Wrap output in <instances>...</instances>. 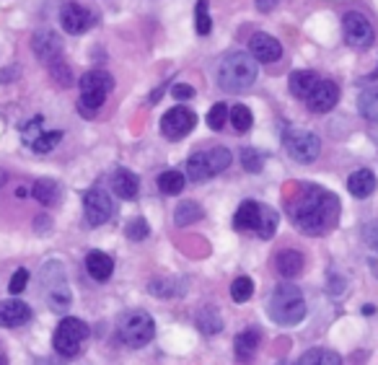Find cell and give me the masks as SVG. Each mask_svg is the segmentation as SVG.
<instances>
[{
  "instance_id": "cell-9",
  "label": "cell",
  "mask_w": 378,
  "mask_h": 365,
  "mask_svg": "<svg viewBox=\"0 0 378 365\" xmlns=\"http://www.w3.org/2000/svg\"><path fill=\"white\" fill-rule=\"evenodd\" d=\"M342 34H345V42H348L350 47H355V50L370 47V44H373V37H376V31H373V26L368 24V19H366L363 13H358V10L345 13V19H342Z\"/></svg>"
},
{
  "instance_id": "cell-20",
  "label": "cell",
  "mask_w": 378,
  "mask_h": 365,
  "mask_svg": "<svg viewBox=\"0 0 378 365\" xmlns=\"http://www.w3.org/2000/svg\"><path fill=\"white\" fill-rule=\"evenodd\" d=\"M86 269H89V275L96 280V283H104V280H109L111 272H114V262H111L109 254H104V251H91L89 257H86Z\"/></svg>"
},
{
  "instance_id": "cell-16",
  "label": "cell",
  "mask_w": 378,
  "mask_h": 365,
  "mask_svg": "<svg viewBox=\"0 0 378 365\" xmlns=\"http://www.w3.org/2000/svg\"><path fill=\"white\" fill-rule=\"evenodd\" d=\"M31 319V308L24 301H3L0 303V326H24Z\"/></svg>"
},
{
  "instance_id": "cell-43",
  "label": "cell",
  "mask_w": 378,
  "mask_h": 365,
  "mask_svg": "<svg viewBox=\"0 0 378 365\" xmlns=\"http://www.w3.org/2000/svg\"><path fill=\"white\" fill-rule=\"evenodd\" d=\"M171 96L179 101H187V99H195V89L187 86V83H177L174 89H171Z\"/></svg>"
},
{
  "instance_id": "cell-45",
  "label": "cell",
  "mask_w": 378,
  "mask_h": 365,
  "mask_svg": "<svg viewBox=\"0 0 378 365\" xmlns=\"http://www.w3.org/2000/svg\"><path fill=\"white\" fill-rule=\"evenodd\" d=\"M254 3H257L259 10H272L278 6V0H254Z\"/></svg>"
},
{
  "instance_id": "cell-24",
  "label": "cell",
  "mask_w": 378,
  "mask_h": 365,
  "mask_svg": "<svg viewBox=\"0 0 378 365\" xmlns=\"http://www.w3.org/2000/svg\"><path fill=\"white\" fill-rule=\"evenodd\" d=\"M31 195H34L37 202L52 208V205H57V199H60V184L52 181V179H39V181L31 187Z\"/></svg>"
},
{
  "instance_id": "cell-48",
  "label": "cell",
  "mask_w": 378,
  "mask_h": 365,
  "mask_svg": "<svg viewBox=\"0 0 378 365\" xmlns=\"http://www.w3.org/2000/svg\"><path fill=\"white\" fill-rule=\"evenodd\" d=\"M0 365H6V357H3V355H0Z\"/></svg>"
},
{
  "instance_id": "cell-42",
  "label": "cell",
  "mask_w": 378,
  "mask_h": 365,
  "mask_svg": "<svg viewBox=\"0 0 378 365\" xmlns=\"http://www.w3.org/2000/svg\"><path fill=\"white\" fill-rule=\"evenodd\" d=\"M26 283H29V272H26V269H16V272H13V277H10L8 290L13 293V296H19L21 290L26 287Z\"/></svg>"
},
{
  "instance_id": "cell-10",
  "label": "cell",
  "mask_w": 378,
  "mask_h": 365,
  "mask_svg": "<svg viewBox=\"0 0 378 365\" xmlns=\"http://www.w3.org/2000/svg\"><path fill=\"white\" fill-rule=\"evenodd\" d=\"M197 125V114L187 107H174L161 117V132L169 140H181Z\"/></svg>"
},
{
  "instance_id": "cell-28",
  "label": "cell",
  "mask_w": 378,
  "mask_h": 365,
  "mask_svg": "<svg viewBox=\"0 0 378 365\" xmlns=\"http://www.w3.org/2000/svg\"><path fill=\"white\" fill-rule=\"evenodd\" d=\"M360 114L368 119V122H378V86L373 89H366L358 99Z\"/></svg>"
},
{
  "instance_id": "cell-34",
  "label": "cell",
  "mask_w": 378,
  "mask_h": 365,
  "mask_svg": "<svg viewBox=\"0 0 378 365\" xmlns=\"http://www.w3.org/2000/svg\"><path fill=\"white\" fill-rule=\"evenodd\" d=\"M208 163H210V171H213V177H215V174H223V171L231 166V150L213 148L208 153Z\"/></svg>"
},
{
  "instance_id": "cell-6",
  "label": "cell",
  "mask_w": 378,
  "mask_h": 365,
  "mask_svg": "<svg viewBox=\"0 0 378 365\" xmlns=\"http://www.w3.org/2000/svg\"><path fill=\"white\" fill-rule=\"evenodd\" d=\"M42 290L50 301L52 311H65L70 306V290L65 283V272H62L60 262H50V265L42 269Z\"/></svg>"
},
{
  "instance_id": "cell-29",
  "label": "cell",
  "mask_w": 378,
  "mask_h": 365,
  "mask_svg": "<svg viewBox=\"0 0 378 365\" xmlns=\"http://www.w3.org/2000/svg\"><path fill=\"white\" fill-rule=\"evenodd\" d=\"M184 184H187V179L181 177L179 171H163L159 177V189L163 192V195H179L181 189H184Z\"/></svg>"
},
{
  "instance_id": "cell-12",
  "label": "cell",
  "mask_w": 378,
  "mask_h": 365,
  "mask_svg": "<svg viewBox=\"0 0 378 365\" xmlns=\"http://www.w3.org/2000/svg\"><path fill=\"white\" fill-rule=\"evenodd\" d=\"M31 50H34V55H37L42 62H47V65L62 60V42H60V37L50 29H42L34 34V39H31Z\"/></svg>"
},
{
  "instance_id": "cell-35",
  "label": "cell",
  "mask_w": 378,
  "mask_h": 365,
  "mask_svg": "<svg viewBox=\"0 0 378 365\" xmlns=\"http://www.w3.org/2000/svg\"><path fill=\"white\" fill-rule=\"evenodd\" d=\"M60 140H62V132H60V130H52V132H42L39 138L31 143V150H34V153H50V150L55 148V145H57Z\"/></svg>"
},
{
  "instance_id": "cell-33",
  "label": "cell",
  "mask_w": 378,
  "mask_h": 365,
  "mask_svg": "<svg viewBox=\"0 0 378 365\" xmlns=\"http://www.w3.org/2000/svg\"><path fill=\"white\" fill-rule=\"evenodd\" d=\"M228 117H231V125L239 130V132H246V130L251 127V122H254L249 107H244V104H236V107H231Z\"/></svg>"
},
{
  "instance_id": "cell-21",
  "label": "cell",
  "mask_w": 378,
  "mask_h": 365,
  "mask_svg": "<svg viewBox=\"0 0 378 365\" xmlns=\"http://www.w3.org/2000/svg\"><path fill=\"white\" fill-rule=\"evenodd\" d=\"M257 347H259V332H254V329H244L233 339V353H236V357H239L241 363H251V357L257 355Z\"/></svg>"
},
{
  "instance_id": "cell-30",
  "label": "cell",
  "mask_w": 378,
  "mask_h": 365,
  "mask_svg": "<svg viewBox=\"0 0 378 365\" xmlns=\"http://www.w3.org/2000/svg\"><path fill=\"white\" fill-rule=\"evenodd\" d=\"M197 326L205 332V335H218L220 329H223V321H220V316L215 308H205V311H199V316H197Z\"/></svg>"
},
{
  "instance_id": "cell-14",
  "label": "cell",
  "mask_w": 378,
  "mask_h": 365,
  "mask_svg": "<svg viewBox=\"0 0 378 365\" xmlns=\"http://www.w3.org/2000/svg\"><path fill=\"white\" fill-rule=\"evenodd\" d=\"M337 101H339L337 83H332V80H318L316 89L311 91V96L306 99V104H309V109L314 114H327L329 109H334Z\"/></svg>"
},
{
  "instance_id": "cell-46",
  "label": "cell",
  "mask_w": 378,
  "mask_h": 365,
  "mask_svg": "<svg viewBox=\"0 0 378 365\" xmlns=\"http://www.w3.org/2000/svg\"><path fill=\"white\" fill-rule=\"evenodd\" d=\"M16 195H19V197H26V195H29V189H26V187H19V192H16Z\"/></svg>"
},
{
  "instance_id": "cell-25",
  "label": "cell",
  "mask_w": 378,
  "mask_h": 365,
  "mask_svg": "<svg viewBox=\"0 0 378 365\" xmlns=\"http://www.w3.org/2000/svg\"><path fill=\"white\" fill-rule=\"evenodd\" d=\"M187 177L195 181V184H202L213 177L210 171V163H208V153H192L187 158Z\"/></svg>"
},
{
  "instance_id": "cell-3",
  "label": "cell",
  "mask_w": 378,
  "mask_h": 365,
  "mask_svg": "<svg viewBox=\"0 0 378 365\" xmlns=\"http://www.w3.org/2000/svg\"><path fill=\"white\" fill-rule=\"evenodd\" d=\"M267 314L280 326L300 324L303 316H306V301H303V293L298 290V285L280 283L267 301Z\"/></svg>"
},
{
  "instance_id": "cell-38",
  "label": "cell",
  "mask_w": 378,
  "mask_h": 365,
  "mask_svg": "<svg viewBox=\"0 0 378 365\" xmlns=\"http://www.w3.org/2000/svg\"><path fill=\"white\" fill-rule=\"evenodd\" d=\"M50 73L55 83H60V86H73V73H70V65H65V60H57V62H52L50 65Z\"/></svg>"
},
{
  "instance_id": "cell-41",
  "label": "cell",
  "mask_w": 378,
  "mask_h": 365,
  "mask_svg": "<svg viewBox=\"0 0 378 365\" xmlns=\"http://www.w3.org/2000/svg\"><path fill=\"white\" fill-rule=\"evenodd\" d=\"M42 122H44L42 117H34L31 122H26V125L21 127V132H24V140H26L29 145H31V143H34L37 138H39L42 132H44V130H42Z\"/></svg>"
},
{
  "instance_id": "cell-27",
  "label": "cell",
  "mask_w": 378,
  "mask_h": 365,
  "mask_svg": "<svg viewBox=\"0 0 378 365\" xmlns=\"http://www.w3.org/2000/svg\"><path fill=\"white\" fill-rule=\"evenodd\" d=\"M202 217H205V210L199 208L195 199H184L179 208H177V213H174V220H177L179 228L189 226V223H197Z\"/></svg>"
},
{
  "instance_id": "cell-19",
  "label": "cell",
  "mask_w": 378,
  "mask_h": 365,
  "mask_svg": "<svg viewBox=\"0 0 378 365\" xmlns=\"http://www.w3.org/2000/svg\"><path fill=\"white\" fill-rule=\"evenodd\" d=\"M318 83V75L316 73H311V70H296V73H290V94L296 96V99H309L311 91L316 89Z\"/></svg>"
},
{
  "instance_id": "cell-7",
  "label": "cell",
  "mask_w": 378,
  "mask_h": 365,
  "mask_svg": "<svg viewBox=\"0 0 378 365\" xmlns=\"http://www.w3.org/2000/svg\"><path fill=\"white\" fill-rule=\"evenodd\" d=\"M111 89H114V80H111L109 73L91 70V73H86V75L80 78V104L86 109H91V112H96V109L107 101Z\"/></svg>"
},
{
  "instance_id": "cell-44",
  "label": "cell",
  "mask_w": 378,
  "mask_h": 365,
  "mask_svg": "<svg viewBox=\"0 0 378 365\" xmlns=\"http://www.w3.org/2000/svg\"><path fill=\"white\" fill-rule=\"evenodd\" d=\"M363 236H366V244H368L373 251H378V220H373V223L366 228V233H363Z\"/></svg>"
},
{
  "instance_id": "cell-39",
  "label": "cell",
  "mask_w": 378,
  "mask_h": 365,
  "mask_svg": "<svg viewBox=\"0 0 378 365\" xmlns=\"http://www.w3.org/2000/svg\"><path fill=\"white\" fill-rule=\"evenodd\" d=\"M241 163H244V168L246 171H251V174H259L262 171V166H264V161H262V153L254 148H244L241 150Z\"/></svg>"
},
{
  "instance_id": "cell-26",
  "label": "cell",
  "mask_w": 378,
  "mask_h": 365,
  "mask_svg": "<svg viewBox=\"0 0 378 365\" xmlns=\"http://www.w3.org/2000/svg\"><path fill=\"white\" fill-rule=\"evenodd\" d=\"M298 365H342V357L334 353V350H324V347H316V350H309L303 353L298 360Z\"/></svg>"
},
{
  "instance_id": "cell-17",
  "label": "cell",
  "mask_w": 378,
  "mask_h": 365,
  "mask_svg": "<svg viewBox=\"0 0 378 365\" xmlns=\"http://www.w3.org/2000/svg\"><path fill=\"white\" fill-rule=\"evenodd\" d=\"M348 189H350V195L358 199L370 197V195L376 192V174H373L370 168H358V171H352L348 179Z\"/></svg>"
},
{
  "instance_id": "cell-40",
  "label": "cell",
  "mask_w": 378,
  "mask_h": 365,
  "mask_svg": "<svg viewBox=\"0 0 378 365\" xmlns=\"http://www.w3.org/2000/svg\"><path fill=\"white\" fill-rule=\"evenodd\" d=\"M226 119H228V107H226V104H215V107L208 112V127L210 130H223Z\"/></svg>"
},
{
  "instance_id": "cell-13",
  "label": "cell",
  "mask_w": 378,
  "mask_h": 365,
  "mask_svg": "<svg viewBox=\"0 0 378 365\" xmlns=\"http://www.w3.org/2000/svg\"><path fill=\"white\" fill-rule=\"evenodd\" d=\"M60 24L62 29H65V34L78 37V34H83L93 24V19H91L89 10L83 8V6H78V3H65L60 8Z\"/></svg>"
},
{
  "instance_id": "cell-32",
  "label": "cell",
  "mask_w": 378,
  "mask_h": 365,
  "mask_svg": "<svg viewBox=\"0 0 378 365\" xmlns=\"http://www.w3.org/2000/svg\"><path fill=\"white\" fill-rule=\"evenodd\" d=\"M254 293V280L251 277H236L233 283H231V298L236 301V303H246Z\"/></svg>"
},
{
  "instance_id": "cell-2",
  "label": "cell",
  "mask_w": 378,
  "mask_h": 365,
  "mask_svg": "<svg viewBox=\"0 0 378 365\" xmlns=\"http://www.w3.org/2000/svg\"><path fill=\"white\" fill-rule=\"evenodd\" d=\"M257 60L249 52H228L218 65V86L223 91L239 94L257 83Z\"/></svg>"
},
{
  "instance_id": "cell-23",
  "label": "cell",
  "mask_w": 378,
  "mask_h": 365,
  "mask_svg": "<svg viewBox=\"0 0 378 365\" xmlns=\"http://www.w3.org/2000/svg\"><path fill=\"white\" fill-rule=\"evenodd\" d=\"M111 187L117 192V197L122 199H135L138 197V189H140V181L138 177L127 171V168H120L114 177H111Z\"/></svg>"
},
{
  "instance_id": "cell-4",
  "label": "cell",
  "mask_w": 378,
  "mask_h": 365,
  "mask_svg": "<svg viewBox=\"0 0 378 365\" xmlns=\"http://www.w3.org/2000/svg\"><path fill=\"white\" fill-rule=\"evenodd\" d=\"M156 335V324L145 311H129L120 319V339L129 347H145Z\"/></svg>"
},
{
  "instance_id": "cell-22",
  "label": "cell",
  "mask_w": 378,
  "mask_h": 365,
  "mask_svg": "<svg viewBox=\"0 0 378 365\" xmlns=\"http://www.w3.org/2000/svg\"><path fill=\"white\" fill-rule=\"evenodd\" d=\"M259 215H262V205L254 202V199H246V202H241V208L236 210V215H233V226L239 228V231H257L259 226Z\"/></svg>"
},
{
  "instance_id": "cell-11",
  "label": "cell",
  "mask_w": 378,
  "mask_h": 365,
  "mask_svg": "<svg viewBox=\"0 0 378 365\" xmlns=\"http://www.w3.org/2000/svg\"><path fill=\"white\" fill-rule=\"evenodd\" d=\"M83 210H86V220L89 226H104L107 220L114 213V205H111V197L107 195V189L101 187H91L86 195H83Z\"/></svg>"
},
{
  "instance_id": "cell-36",
  "label": "cell",
  "mask_w": 378,
  "mask_h": 365,
  "mask_svg": "<svg viewBox=\"0 0 378 365\" xmlns=\"http://www.w3.org/2000/svg\"><path fill=\"white\" fill-rule=\"evenodd\" d=\"M195 29H197L199 37H208L210 31H213V21H210L208 0H197V16H195Z\"/></svg>"
},
{
  "instance_id": "cell-49",
  "label": "cell",
  "mask_w": 378,
  "mask_h": 365,
  "mask_svg": "<svg viewBox=\"0 0 378 365\" xmlns=\"http://www.w3.org/2000/svg\"><path fill=\"white\" fill-rule=\"evenodd\" d=\"M280 365H290V363H280Z\"/></svg>"
},
{
  "instance_id": "cell-15",
  "label": "cell",
  "mask_w": 378,
  "mask_h": 365,
  "mask_svg": "<svg viewBox=\"0 0 378 365\" xmlns=\"http://www.w3.org/2000/svg\"><path fill=\"white\" fill-rule=\"evenodd\" d=\"M249 55L257 62H278L282 57V44L269 34H254L249 39Z\"/></svg>"
},
{
  "instance_id": "cell-31",
  "label": "cell",
  "mask_w": 378,
  "mask_h": 365,
  "mask_svg": "<svg viewBox=\"0 0 378 365\" xmlns=\"http://www.w3.org/2000/svg\"><path fill=\"white\" fill-rule=\"evenodd\" d=\"M278 213L272 208H262V215H259V226H257V233L262 238H272L275 231H278Z\"/></svg>"
},
{
  "instance_id": "cell-1",
  "label": "cell",
  "mask_w": 378,
  "mask_h": 365,
  "mask_svg": "<svg viewBox=\"0 0 378 365\" xmlns=\"http://www.w3.org/2000/svg\"><path fill=\"white\" fill-rule=\"evenodd\" d=\"M288 213L300 233L324 236L337 226L339 197L321 187H300L293 199H288Z\"/></svg>"
},
{
  "instance_id": "cell-47",
  "label": "cell",
  "mask_w": 378,
  "mask_h": 365,
  "mask_svg": "<svg viewBox=\"0 0 378 365\" xmlns=\"http://www.w3.org/2000/svg\"><path fill=\"white\" fill-rule=\"evenodd\" d=\"M373 80H378V65H376V70H373V75H370Z\"/></svg>"
},
{
  "instance_id": "cell-8",
  "label": "cell",
  "mask_w": 378,
  "mask_h": 365,
  "mask_svg": "<svg viewBox=\"0 0 378 365\" xmlns=\"http://www.w3.org/2000/svg\"><path fill=\"white\" fill-rule=\"evenodd\" d=\"M285 150L296 163H314L321 153V140L309 130H290L285 132Z\"/></svg>"
},
{
  "instance_id": "cell-37",
  "label": "cell",
  "mask_w": 378,
  "mask_h": 365,
  "mask_svg": "<svg viewBox=\"0 0 378 365\" xmlns=\"http://www.w3.org/2000/svg\"><path fill=\"white\" fill-rule=\"evenodd\" d=\"M150 228H148V220H143V217H135V220H129L127 228H125V236L129 241H143V238H148Z\"/></svg>"
},
{
  "instance_id": "cell-18",
  "label": "cell",
  "mask_w": 378,
  "mask_h": 365,
  "mask_svg": "<svg viewBox=\"0 0 378 365\" xmlns=\"http://www.w3.org/2000/svg\"><path fill=\"white\" fill-rule=\"evenodd\" d=\"M275 269H278L280 277H285V280L298 277L300 269H303V254L296 251V249H282L278 257H275Z\"/></svg>"
},
{
  "instance_id": "cell-5",
  "label": "cell",
  "mask_w": 378,
  "mask_h": 365,
  "mask_svg": "<svg viewBox=\"0 0 378 365\" xmlns=\"http://www.w3.org/2000/svg\"><path fill=\"white\" fill-rule=\"evenodd\" d=\"M86 337H89V326L83 324L80 319L75 316H65L57 329H55V350L65 357H73L80 353V347L86 342Z\"/></svg>"
}]
</instances>
